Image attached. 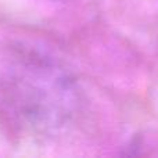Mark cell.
Here are the masks:
<instances>
[{
  "instance_id": "obj_1",
  "label": "cell",
  "mask_w": 158,
  "mask_h": 158,
  "mask_svg": "<svg viewBox=\"0 0 158 158\" xmlns=\"http://www.w3.org/2000/svg\"><path fill=\"white\" fill-rule=\"evenodd\" d=\"M79 107L74 77L38 50L13 53L0 69V110L21 131L50 135L72 119Z\"/></svg>"
}]
</instances>
